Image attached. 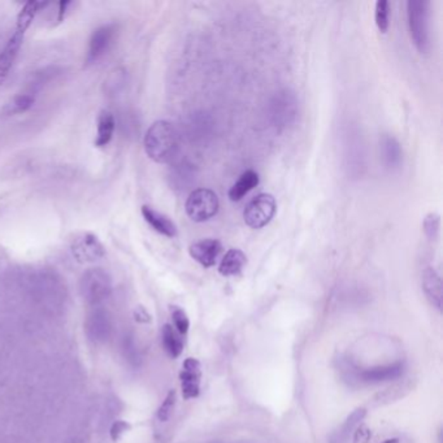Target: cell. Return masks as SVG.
<instances>
[{"instance_id":"cell-28","label":"cell","mask_w":443,"mask_h":443,"mask_svg":"<svg viewBox=\"0 0 443 443\" xmlns=\"http://www.w3.org/2000/svg\"><path fill=\"white\" fill-rule=\"evenodd\" d=\"M171 315H172L173 324H174V328L180 333L181 336H185L190 328V320L186 315V312L183 311L180 307L177 305H172L171 307Z\"/></svg>"},{"instance_id":"cell-11","label":"cell","mask_w":443,"mask_h":443,"mask_svg":"<svg viewBox=\"0 0 443 443\" xmlns=\"http://www.w3.org/2000/svg\"><path fill=\"white\" fill-rule=\"evenodd\" d=\"M222 245L217 239H202L189 248L190 256L205 268L214 267L222 255Z\"/></svg>"},{"instance_id":"cell-14","label":"cell","mask_w":443,"mask_h":443,"mask_svg":"<svg viewBox=\"0 0 443 443\" xmlns=\"http://www.w3.org/2000/svg\"><path fill=\"white\" fill-rule=\"evenodd\" d=\"M111 320L106 311L94 310L87 316L85 322V330L87 336L94 342H104L111 334Z\"/></svg>"},{"instance_id":"cell-25","label":"cell","mask_w":443,"mask_h":443,"mask_svg":"<svg viewBox=\"0 0 443 443\" xmlns=\"http://www.w3.org/2000/svg\"><path fill=\"white\" fill-rule=\"evenodd\" d=\"M194 165L189 163H181L177 165L174 174L172 176L174 185L181 190H186L194 182L195 171L193 168Z\"/></svg>"},{"instance_id":"cell-8","label":"cell","mask_w":443,"mask_h":443,"mask_svg":"<svg viewBox=\"0 0 443 443\" xmlns=\"http://www.w3.org/2000/svg\"><path fill=\"white\" fill-rule=\"evenodd\" d=\"M73 257L78 263H94L104 257L106 248L92 233H81L74 237L71 245Z\"/></svg>"},{"instance_id":"cell-18","label":"cell","mask_w":443,"mask_h":443,"mask_svg":"<svg viewBox=\"0 0 443 443\" xmlns=\"http://www.w3.org/2000/svg\"><path fill=\"white\" fill-rule=\"evenodd\" d=\"M367 416L365 408H358L345 420V423L336 429L333 435H330L329 443H348L350 437L353 435V430L359 427L361 421Z\"/></svg>"},{"instance_id":"cell-5","label":"cell","mask_w":443,"mask_h":443,"mask_svg":"<svg viewBox=\"0 0 443 443\" xmlns=\"http://www.w3.org/2000/svg\"><path fill=\"white\" fill-rule=\"evenodd\" d=\"M220 208L216 193L210 189H197L190 193L185 210L193 222H205L214 217Z\"/></svg>"},{"instance_id":"cell-19","label":"cell","mask_w":443,"mask_h":443,"mask_svg":"<svg viewBox=\"0 0 443 443\" xmlns=\"http://www.w3.org/2000/svg\"><path fill=\"white\" fill-rule=\"evenodd\" d=\"M259 182H260V177L257 172H255L253 169H248L246 172L242 173L237 182L233 183V186L230 188L228 193L230 200L239 202L241 199L246 197L251 190H254L259 185Z\"/></svg>"},{"instance_id":"cell-27","label":"cell","mask_w":443,"mask_h":443,"mask_svg":"<svg viewBox=\"0 0 443 443\" xmlns=\"http://www.w3.org/2000/svg\"><path fill=\"white\" fill-rule=\"evenodd\" d=\"M439 228H441L439 214H435V212H430V214H427V217L424 219V222H423V230H424V234L427 236L429 241H435L438 238Z\"/></svg>"},{"instance_id":"cell-32","label":"cell","mask_w":443,"mask_h":443,"mask_svg":"<svg viewBox=\"0 0 443 443\" xmlns=\"http://www.w3.org/2000/svg\"><path fill=\"white\" fill-rule=\"evenodd\" d=\"M134 319H135L137 322H140V324H150L152 321L151 315L148 313L147 310L143 305H138L134 310Z\"/></svg>"},{"instance_id":"cell-10","label":"cell","mask_w":443,"mask_h":443,"mask_svg":"<svg viewBox=\"0 0 443 443\" xmlns=\"http://www.w3.org/2000/svg\"><path fill=\"white\" fill-rule=\"evenodd\" d=\"M181 390L183 399H194L200 394L202 382V365L194 358H188L182 364L180 372Z\"/></svg>"},{"instance_id":"cell-31","label":"cell","mask_w":443,"mask_h":443,"mask_svg":"<svg viewBox=\"0 0 443 443\" xmlns=\"http://www.w3.org/2000/svg\"><path fill=\"white\" fill-rule=\"evenodd\" d=\"M370 437H372V432L370 427L360 424L353 433V443H370Z\"/></svg>"},{"instance_id":"cell-7","label":"cell","mask_w":443,"mask_h":443,"mask_svg":"<svg viewBox=\"0 0 443 443\" xmlns=\"http://www.w3.org/2000/svg\"><path fill=\"white\" fill-rule=\"evenodd\" d=\"M404 363H394L390 365H381V367H373L368 370H358L351 368L347 370V378L348 381L356 382L359 385H377L381 382L392 381L401 377L404 373Z\"/></svg>"},{"instance_id":"cell-34","label":"cell","mask_w":443,"mask_h":443,"mask_svg":"<svg viewBox=\"0 0 443 443\" xmlns=\"http://www.w3.org/2000/svg\"><path fill=\"white\" fill-rule=\"evenodd\" d=\"M381 443H399V439L398 438H390V439H386V441Z\"/></svg>"},{"instance_id":"cell-9","label":"cell","mask_w":443,"mask_h":443,"mask_svg":"<svg viewBox=\"0 0 443 443\" xmlns=\"http://www.w3.org/2000/svg\"><path fill=\"white\" fill-rule=\"evenodd\" d=\"M117 35V26L115 24L103 25L98 28L89 42V49L86 55V66H92L103 58L112 47Z\"/></svg>"},{"instance_id":"cell-12","label":"cell","mask_w":443,"mask_h":443,"mask_svg":"<svg viewBox=\"0 0 443 443\" xmlns=\"http://www.w3.org/2000/svg\"><path fill=\"white\" fill-rule=\"evenodd\" d=\"M380 155L385 169L395 172L403 164V148L394 135L384 134L380 140Z\"/></svg>"},{"instance_id":"cell-13","label":"cell","mask_w":443,"mask_h":443,"mask_svg":"<svg viewBox=\"0 0 443 443\" xmlns=\"http://www.w3.org/2000/svg\"><path fill=\"white\" fill-rule=\"evenodd\" d=\"M415 386H416V381L413 378H404L402 381L395 382L393 385L386 387L385 390L375 395L370 399V406L382 407V406L398 402L410 394L411 392L415 389Z\"/></svg>"},{"instance_id":"cell-33","label":"cell","mask_w":443,"mask_h":443,"mask_svg":"<svg viewBox=\"0 0 443 443\" xmlns=\"http://www.w3.org/2000/svg\"><path fill=\"white\" fill-rule=\"evenodd\" d=\"M71 4V1H60V9H59V21H61L66 16V8Z\"/></svg>"},{"instance_id":"cell-24","label":"cell","mask_w":443,"mask_h":443,"mask_svg":"<svg viewBox=\"0 0 443 443\" xmlns=\"http://www.w3.org/2000/svg\"><path fill=\"white\" fill-rule=\"evenodd\" d=\"M34 102H35V97L33 94H18L7 103V106L4 107V114L7 115L24 114L33 107Z\"/></svg>"},{"instance_id":"cell-26","label":"cell","mask_w":443,"mask_h":443,"mask_svg":"<svg viewBox=\"0 0 443 443\" xmlns=\"http://www.w3.org/2000/svg\"><path fill=\"white\" fill-rule=\"evenodd\" d=\"M375 20L378 30L385 34L390 26V3L387 0H378L375 9Z\"/></svg>"},{"instance_id":"cell-3","label":"cell","mask_w":443,"mask_h":443,"mask_svg":"<svg viewBox=\"0 0 443 443\" xmlns=\"http://www.w3.org/2000/svg\"><path fill=\"white\" fill-rule=\"evenodd\" d=\"M429 8L430 3L427 0L407 1V23L410 29L411 40L420 54H427L430 49Z\"/></svg>"},{"instance_id":"cell-16","label":"cell","mask_w":443,"mask_h":443,"mask_svg":"<svg viewBox=\"0 0 443 443\" xmlns=\"http://www.w3.org/2000/svg\"><path fill=\"white\" fill-rule=\"evenodd\" d=\"M25 34L16 32L12 34V37L9 38L4 49L0 52V86L7 80L11 68L13 66V63L17 58V54L23 46L24 42Z\"/></svg>"},{"instance_id":"cell-17","label":"cell","mask_w":443,"mask_h":443,"mask_svg":"<svg viewBox=\"0 0 443 443\" xmlns=\"http://www.w3.org/2000/svg\"><path fill=\"white\" fill-rule=\"evenodd\" d=\"M142 216L148 225L155 231H157L159 234L168 237V238L177 237V226L168 216L160 214L159 211H156L150 205L142 207Z\"/></svg>"},{"instance_id":"cell-23","label":"cell","mask_w":443,"mask_h":443,"mask_svg":"<svg viewBox=\"0 0 443 443\" xmlns=\"http://www.w3.org/2000/svg\"><path fill=\"white\" fill-rule=\"evenodd\" d=\"M44 6L46 3H42V1H28L17 16L16 32L26 33V30L33 23L34 17L37 16L40 9Z\"/></svg>"},{"instance_id":"cell-4","label":"cell","mask_w":443,"mask_h":443,"mask_svg":"<svg viewBox=\"0 0 443 443\" xmlns=\"http://www.w3.org/2000/svg\"><path fill=\"white\" fill-rule=\"evenodd\" d=\"M80 293L83 301L91 305L107 301L112 294V279L109 273L102 268H90L80 279Z\"/></svg>"},{"instance_id":"cell-20","label":"cell","mask_w":443,"mask_h":443,"mask_svg":"<svg viewBox=\"0 0 443 443\" xmlns=\"http://www.w3.org/2000/svg\"><path fill=\"white\" fill-rule=\"evenodd\" d=\"M246 263L247 257L245 253L238 248H231L226 254L224 255L220 265H219V273L225 277L236 276V274L241 273Z\"/></svg>"},{"instance_id":"cell-21","label":"cell","mask_w":443,"mask_h":443,"mask_svg":"<svg viewBox=\"0 0 443 443\" xmlns=\"http://www.w3.org/2000/svg\"><path fill=\"white\" fill-rule=\"evenodd\" d=\"M115 116L107 109H103L98 116V133L95 138L97 147H106L115 133Z\"/></svg>"},{"instance_id":"cell-2","label":"cell","mask_w":443,"mask_h":443,"mask_svg":"<svg viewBox=\"0 0 443 443\" xmlns=\"http://www.w3.org/2000/svg\"><path fill=\"white\" fill-rule=\"evenodd\" d=\"M267 116L272 126L279 132L293 128L299 119V99L296 92L290 89L274 92L268 102Z\"/></svg>"},{"instance_id":"cell-29","label":"cell","mask_w":443,"mask_h":443,"mask_svg":"<svg viewBox=\"0 0 443 443\" xmlns=\"http://www.w3.org/2000/svg\"><path fill=\"white\" fill-rule=\"evenodd\" d=\"M176 399H177L176 390H171L165 396V399L162 403V406L159 407L157 412H156V416H157L159 421L165 423V421L171 419L173 411H174V406H176Z\"/></svg>"},{"instance_id":"cell-15","label":"cell","mask_w":443,"mask_h":443,"mask_svg":"<svg viewBox=\"0 0 443 443\" xmlns=\"http://www.w3.org/2000/svg\"><path fill=\"white\" fill-rule=\"evenodd\" d=\"M421 288L429 303L435 310H442V279L435 268L427 267L421 273Z\"/></svg>"},{"instance_id":"cell-1","label":"cell","mask_w":443,"mask_h":443,"mask_svg":"<svg viewBox=\"0 0 443 443\" xmlns=\"http://www.w3.org/2000/svg\"><path fill=\"white\" fill-rule=\"evenodd\" d=\"M145 151L159 164L169 163L177 155L180 137L176 126L166 120H159L148 128L145 135Z\"/></svg>"},{"instance_id":"cell-6","label":"cell","mask_w":443,"mask_h":443,"mask_svg":"<svg viewBox=\"0 0 443 443\" xmlns=\"http://www.w3.org/2000/svg\"><path fill=\"white\" fill-rule=\"evenodd\" d=\"M277 210L276 199L271 194H259L253 198L243 211V219L251 229H262L274 217Z\"/></svg>"},{"instance_id":"cell-30","label":"cell","mask_w":443,"mask_h":443,"mask_svg":"<svg viewBox=\"0 0 443 443\" xmlns=\"http://www.w3.org/2000/svg\"><path fill=\"white\" fill-rule=\"evenodd\" d=\"M131 424L129 423H126V421H123V420H117L115 421L114 424H112V427H111V430H109V435H111V439L114 441V442H117V441H120L121 439V437H123L129 429H131Z\"/></svg>"},{"instance_id":"cell-22","label":"cell","mask_w":443,"mask_h":443,"mask_svg":"<svg viewBox=\"0 0 443 443\" xmlns=\"http://www.w3.org/2000/svg\"><path fill=\"white\" fill-rule=\"evenodd\" d=\"M162 342L165 353L172 359H177L183 351V341L181 338V334L171 324H165L162 329Z\"/></svg>"}]
</instances>
